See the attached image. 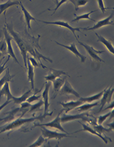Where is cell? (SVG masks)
Masks as SVG:
<instances>
[{"mask_svg":"<svg viewBox=\"0 0 114 147\" xmlns=\"http://www.w3.org/2000/svg\"><path fill=\"white\" fill-rule=\"evenodd\" d=\"M52 114V113H48L47 114H44L43 116H39L30 118H18V119L13 121L12 123L8 124V125L5 126V127H3L2 128H0L1 129V131H0V134L4 133L5 131H11L16 128H18V127H20L25 124L34 122V121L36 120H40V121H42L43 119L46 116H51Z\"/></svg>","mask_w":114,"mask_h":147,"instance_id":"1","label":"cell"},{"mask_svg":"<svg viewBox=\"0 0 114 147\" xmlns=\"http://www.w3.org/2000/svg\"><path fill=\"white\" fill-rule=\"evenodd\" d=\"M5 26L6 29H7L8 32L11 35V36L13 38V39L15 40L16 43L18 45L19 49L20 50L21 54L22 55V57H23V61H24V66L25 68H27V44L24 42V40L21 39V37L20 36L18 33L16 32L13 30V28L12 26H11L10 25L8 24L6 22Z\"/></svg>","mask_w":114,"mask_h":147,"instance_id":"2","label":"cell"},{"mask_svg":"<svg viewBox=\"0 0 114 147\" xmlns=\"http://www.w3.org/2000/svg\"><path fill=\"white\" fill-rule=\"evenodd\" d=\"M42 127L41 131H42V136L44 138H47V140L50 139H57L58 140H61L62 138L65 137H69V135L65 133H58L54 131L50 130L46 128L45 126H40Z\"/></svg>","mask_w":114,"mask_h":147,"instance_id":"3","label":"cell"},{"mask_svg":"<svg viewBox=\"0 0 114 147\" xmlns=\"http://www.w3.org/2000/svg\"><path fill=\"white\" fill-rule=\"evenodd\" d=\"M78 43L80 44L81 46H83V47H84V49H86V51H87V53H88V54L92 57V58L96 61L97 62H102V63H105V61L101 58L99 55H100L101 54H103L105 53L104 51H97L96 49H95L92 46L88 45V44H85L83 42H81L79 40H78Z\"/></svg>","mask_w":114,"mask_h":147,"instance_id":"4","label":"cell"},{"mask_svg":"<svg viewBox=\"0 0 114 147\" xmlns=\"http://www.w3.org/2000/svg\"><path fill=\"white\" fill-rule=\"evenodd\" d=\"M63 110H61L60 111V113L58 114V116L55 118L53 121H50L49 123H45V124H36V126H45V127H52V128H56L59 131H61L62 133H65L66 134L69 133L66 131L63 128L62 126H61V114H62Z\"/></svg>","mask_w":114,"mask_h":147,"instance_id":"5","label":"cell"},{"mask_svg":"<svg viewBox=\"0 0 114 147\" xmlns=\"http://www.w3.org/2000/svg\"><path fill=\"white\" fill-rule=\"evenodd\" d=\"M3 32H4V36H5V40L6 42V45H7V52L10 57H11L15 61L18 63L19 65L20 66V64L18 61L17 57L15 56V54L14 53L13 49V47L11 46V41L13 39L10 35H9V32H8L7 29H6V26L5 25L4 28H3Z\"/></svg>","mask_w":114,"mask_h":147,"instance_id":"6","label":"cell"},{"mask_svg":"<svg viewBox=\"0 0 114 147\" xmlns=\"http://www.w3.org/2000/svg\"><path fill=\"white\" fill-rule=\"evenodd\" d=\"M39 21L42 22V23L45 24L54 25H57V26L65 27L66 28H68V30H71L72 32V33L74 34V37H76V39L78 40L77 36H76V32H80V29H81L80 28H74V27H72L68 23V22H64V21H55V22H47V21H43V20H39Z\"/></svg>","mask_w":114,"mask_h":147,"instance_id":"7","label":"cell"},{"mask_svg":"<svg viewBox=\"0 0 114 147\" xmlns=\"http://www.w3.org/2000/svg\"><path fill=\"white\" fill-rule=\"evenodd\" d=\"M113 17V13L112 12L111 15L109 16L108 17H107L106 18H104L102 20H100L99 22H98L97 23L94 25L93 27H87V28H80L81 29H83L84 30H95L97 29H99V28H102L104 26H107V25H113V22L111 21L112 18Z\"/></svg>","mask_w":114,"mask_h":147,"instance_id":"8","label":"cell"},{"mask_svg":"<svg viewBox=\"0 0 114 147\" xmlns=\"http://www.w3.org/2000/svg\"><path fill=\"white\" fill-rule=\"evenodd\" d=\"M87 116H88V114L87 113H82L79 114H63V116L61 117V123H67L68 121H71L73 120H77V119H83L85 121H88L89 119L87 117Z\"/></svg>","mask_w":114,"mask_h":147,"instance_id":"9","label":"cell"},{"mask_svg":"<svg viewBox=\"0 0 114 147\" xmlns=\"http://www.w3.org/2000/svg\"><path fill=\"white\" fill-rule=\"evenodd\" d=\"M60 95H73L76 97L77 98H80L81 96L79 94L78 92L76 91L72 87L71 85L69 84V83L66 80L64 85H62V87L60 89Z\"/></svg>","mask_w":114,"mask_h":147,"instance_id":"10","label":"cell"},{"mask_svg":"<svg viewBox=\"0 0 114 147\" xmlns=\"http://www.w3.org/2000/svg\"><path fill=\"white\" fill-rule=\"evenodd\" d=\"M113 92H114V89L112 86L110 87V88H109L108 89H105L102 96V98L101 99V102H100L101 107L99 110V112H101L103 110L104 106H105L107 103L110 102V100H111L112 97V95L113 94Z\"/></svg>","mask_w":114,"mask_h":147,"instance_id":"11","label":"cell"},{"mask_svg":"<svg viewBox=\"0 0 114 147\" xmlns=\"http://www.w3.org/2000/svg\"><path fill=\"white\" fill-rule=\"evenodd\" d=\"M50 82H47L45 84V88L43 90L42 94V97L43 98L44 105V114L48 113L47 111L49 108V88L50 87Z\"/></svg>","mask_w":114,"mask_h":147,"instance_id":"12","label":"cell"},{"mask_svg":"<svg viewBox=\"0 0 114 147\" xmlns=\"http://www.w3.org/2000/svg\"><path fill=\"white\" fill-rule=\"evenodd\" d=\"M55 42L57 44H58V45L61 46H62L63 47H64V48L67 49L69 51H71V52L72 54H74V56H76L77 57H80L81 63H84L85 61V60H86L87 57L83 56V54H81L80 52H79V51L77 49V48H76V44H75L72 43V44H71L70 46H66V45H64V44H62L61 43L57 42V41H55Z\"/></svg>","mask_w":114,"mask_h":147,"instance_id":"13","label":"cell"},{"mask_svg":"<svg viewBox=\"0 0 114 147\" xmlns=\"http://www.w3.org/2000/svg\"><path fill=\"white\" fill-rule=\"evenodd\" d=\"M49 70L50 73L44 77L47 82H53L55 79L60 77L61 75L69 76L68 73L65 72L64 71H62V70H58L52 68H50Z\"/></svg>","mask_w":114,"mask_h":147,"instance_id":"14","label":"cell"},{"mask_svg":"<svg viewBox=\"0 0 114 147\" xmlns=\"http://www.w3.org/2000/svg\"><path fill=\"white\" fill-rule=\"evenodd\" d=\"M79 123H80V122H79ZM80 123L81 124V126H83V129H81V130H80V131H78L75 132V133H77V132H79V131H83L89 132V133H90L91 134H92V135H95V136H98V137H99V138H100L101 139H102V140H103V141L105 143V144H107V142H108V140H110V142H112V140H111V139L107 138V136H103L102 135H101V134H100V133H97V132L96 131L95 129H93V128H91V127L88 126V125H87V124H84L81 123Z\"/></svg>","mask_w":114,"mask_h":147,"instance_id":"15","label":"cell"},{"mask_svg":"<svg viewBox=\"0 0 114 147\" xmlns=\"http://www.w3.org/2000/svg\"><path fill=\"white\" fill-rule=\"evenodd\" d=\"M59 104L64 108L63 110L66 111V113H68L69 111L74 109H76L77 107L80 106L81 104H84V102L79 100L76 101H69L68 102H60Z\"/></svg>","mask_w":114,"mask_h":147,"instance_id":"16","label":"cell"},{"mask_svg":"<svg viewBox=\"0 0 114 147\" xmlns=\"http://www.w3.org/2000/svg\"><path fill=\"white\" fill-rule=\"evenodd\" d=\"M66 78H67V76H63L62 78H57L56 79H55L54 80L53 82V88H54V90L55 92V94L54 95L53 98H56V96L58 94V92H59L60 89L61 88V87H62V85H64L65 81L66 80Z\"/></svg>","mask_w":114,"mask_h":147,"instance_id":"17","label":"cell"},{"mask_svg":"<svg viewBox=\"0 0 114 147\" xmlns=\"http://www.w3.org/2000/svg\"><path fill=\"white\" fill-rule=\"evenodd\" d=\"M3 96H6L7 98V100H12L13 97L10 92V89H9V82H6L3 85L2 88L0 90V100Z\"/></svg>","mask_w":114,"mask_h":147,"instance_id":"18","label":"cell"},{"mask_svg":"<svg viewBox=\"0 0 114 147\" xmlns=\"http://www.w3.org/2000/svg\"><path fill=\"white\" fill-rule=\"evenodd\" d=\"M20 5L21 6V10L23 13V15L25 17V22H26L27 26L28 27V29H31V26H30V22L32 20H37L36 18H34V17H32L29 12L27 11V9L25 8V6L23 5V4L21 2H20Z\"/></svg>","mask_w":114,"mask_h":147,"instance_id":"19","label":"cell"},{"mask_svg":"<svg viewBox=\"0 0 114 147\" xmlns=\"http://www.w3.org/2000/svg\"><path fill=\"white\" fill-rule=\"evenodd\" d=\"M27 73H28V80L31 84L32 90H34V68L31 65L29 61H27Z\"/></svg>","mask_w":114,"mask_h":147,"instance_id":"20","label":"cell"},{"mask_svg":"<svg viewBox=\"0 0 114 147\" xmlns=\"http://www.w3.org/2000/svg\"><path fill=\"white\" fill-rule=\"evenodd\" d=\"M95 35L98 37V41L99 42H102L104 46L106 47V48L108 49L110 53H111L112 54H114V49L112 44L111 43L110 40L106 39L105 37H103L102 36H100V35L98 34L97 33H95Z\"/></svg>","mask_w":114,"mask_h":147,"instance_id":"21","label":"cell"},{"mask_svg":"<svg viewBox=\"0 0 114 147\" xmlns=\"http://www.w3.org/2000/svg\"><path fill=\"white\" fill-rule=\"evenodd\" d=\"M20 5V1H11V0H8L5 3L3 4H0V15H1L3 12H5L6 9L9 8L13 6H17Z\"/></svg>","mask_w":114,"mask_h":147,"instance_id":"22","label":"cell"},{"mask_svg":"<svg viewBox=\"0 0 114 147\" xmlns=\"http://www.w3.org/2000/svg\"><path fill=\"white\" fill-rule=\"evenodd\" d=\"M105 90L102 91V92H100V93H98L95 95H92V96H90L88 97H80V100L83 101L84 103H91L92 102L99 100V99H100L101 97H102Z\"/></svg>","mask_w":114,"mask_h":147,"instance_id":"23","label":"cell"},{"mask_svg":"<svg viewBox=\"0 0 114 147\" xmlns=\"http://www.w3.org/2000/svg\"><path fill=\"white\" fill-rule=\"evenodd\" d=\"M31 93H32V89H30V90H28L27 92L24 93V94H23L21 96L19 97H16L13 96V98H12V100L14 102L15 104H20L22 103V102H25L27 100V98L30 96Z\"/></svg>","mask_w":114,"mask_h":147,"instance_id":"24","label":"cell"},{"mask_svg":"<svg viewBox=\"0 0 114 147\" xmlns=\"http://www.w3.org/2000/svg\"><path fill=\"white\" fill-rule=\"evenodd\" d=\"M97 11V10H93V11H91L89 13H84V14H82V15H74L76 16V17L73 19L71 21V22H79L81 20H83V19H87V20H91L93 22H95V20H93L92 18H91L90 17V15L93 13L94 12H96Z\"/></svg>","mask_w":114,"mask_h":147,"instance_id":"25","label":"cell"},{"mask_svg":"<svg viewBox=\"0 0 114 147\" xmlns=\"http://www.w3.org/2000/svg\"><path fill=\"white\" fill-rule=\"evenodd\" d=\"M99 104L98 102H95V103H84V104H81L80 106L77 107L76 108V110L78 111H80V112H84V111H87L90 110V109H91L92 107H95V106H97V105Z\"/></svg>","mask_w":114,"mask_h":147,"instance_id":"26","label":"cell"},{"mask_svg":"<svg viewBox=\"0 0 114 147\" xmlns=\"http://www.w3.org/2000/svg\"><path fill=\"white\" fill-rule=\"evenodd\" d=\"M74 6V9L76 11H78L80 6H85L90 0H69Z\"/></svg>","mask_w":114,"mask_h":147,"instance_id":"27","label":"cell"},{"mask_svg":"<svg viewBox=\"0 0 114 147\" xmlns=\"http://www.w3.org/2000/svg\"><path fill=\"white\" fill-rule=\"evenodd\" d=\"M43 105H44L43 100H40V101L37 102L36 104H35L34 105H31L30 107H29V109H28V112H29V113H34V112H37L38 111H39L40 107H42Z\"/></svg>","mask_w":114,"mask_h":147,"instance_id":"28","label":"cell"},{"mask_svg":"<svg viewBox=\"0 0 114 147\" xmlns=\"http://www.w3.org/2000/svg\"><path fill=\"white\" fill-rule=\"evenodd\" d=\"M94 128H95V129L96 130V131L97 133L101 134V135H102V133H103L110 132V131H111V130H112V129H110V128H109V129L105 128V127H103V126H102V124H99L98 126H95Z\"/></svg>","mask_w":114,"mask_h":147,"instance_id":"29","label":"cell"},{"mask_svg":"<svg viewBox=\"0 0 114 147\" xmlns=\"http://www.w3.org/2000/svg\"><path fill=\"white\" fill-rule=\"evenodd\" d=\"M0 37H1V34H0ZM0 52H1L3 55L8 54L7 52V45L5 40L3 39V40H0Z\"/></svg>","mask_w":114,"mask_h":147,"instance_id":"30","label":"cell"},{"mask_svg":"<svg viewBox=\"0 0 114 147\" xmlns=\"http://www.w3.org/2000/svg\"><path fill=\"white\" fill-rule=\"evenodd\" d=\"M9 81H11V77L10 76V75H9V70L8 69L7 71H6L5 75L3 76L1 80H0V88H1L6 82H9Z\"/></svg>","mask_w":114,"mask_h":147,"instance_id":"31","label":"cell"},{"mask_svg":"<svg viewBox=\"0 0 114 147\" xmlns=\"http://www.w3.org/2000/svg\"><path fill=\"white\" fill-rule=\"evenodd\" d=\"M46 141V140H45V138H44L42 135H40L39 138H37L36 141L34 143H33L32 144H31L29 146H30V147H32V146H40L42 145L43 143Z\"/></svg>","mask_w":114,"mask_h":147,"instance_id":"32","label":"cell"},{"mask_svg":"<svg viewBox=\"0 0 114 147\" xmlns=\"http://www.w3.org/2000/svg\"><path fill=\"white\" fill-rule=\"evenodd\" d=\"M113 111V109L112 111V112H109V113H107L105 114H103V115H102V116H100L99 117V119H98V121H97L98 124H102L107 119V118H108L109 116H111V114H112Z\"/></svg>","mask_w":114,"mask_h":147,"instance_id":"33","label":"cell"},{"mask_svg":"<svg viewBox=\"0 0 114 147\" xmlns=\"http://www.w3.org/2000/svg\"><path fill=\"white\" fill-rule=\"evenodd\" d=\"M40 98V96H37V95H34L32 96H30V97H28L27 99V102H28V103H32L33 102L35 101H37V100H39V99Z\"/></svg>","mask_w":114,"mask_h":147,"instance_id":"34","label":"cell"},{"mask_svg":"<svg viewBox=\"0 0 114 147\" xmlns=\"http://www.w3.org/2000/svg\"><path fill=\"white\" fill-rule=\"evenodd\" d=\"M98 4H99V6L100 9L102 10V13H105L107 9H109V8H105V5H104V3L103 0H97Z\"/></svg>","mask_w":114,"mask_h":147,"instance_id":"35","label":"cell"},{"mask_svg":"<svg viewBox=\"0 0 114 147\" xmlns=\"http://www.w3.org/2000/svg\"><path fill=\"white\" fill-rule=\"evenodd\" d=\"M28 59L29 61H30V63H32L31 65H32L33 67H34V68H36V67H39L40 66V65L39 63H38L37 62V61L34 58H33V57H28Z\"/></svg>","mask_w":114,"mask_h":147,"instance_id":"36","label":"cell"},{"mask_svg":"<svg viewBox=\"0 0 114 147\" xmlns=\"http://www.w3.org/2000/svg\"><path fill=\"white\" fill-rule=\"evenodd\" d=\"M68 1H69V0H61V1H60L59 2H58V4L56 5V8H55L54 9V13H53L52 14V15L55 13L56 11H57V9H58V8L60 7V6H61L62 4H64V3L67 2Z\"/></svg>","mask_w":114,"mask_h":147,"instance_id":"37","label":"cell"},{"mask_svg":"<svg viewBox=\"0 0 114 147\" xmlns=\"http://www.w3.org/2000/svg\"><path fill=\"white\" fill-rule=\"evenodd\" d=\"M9 57H10V56L9 55V57H8V59H7V60L6 61V62L4 63V64H3L2 65H0V75H1V73L5 71V69L7 68V67H5V66H6V63H7V62H8V61L9 60Z\"/></svg>","mask_w":114,"mask_h":147,"instance_id":"38","label":"cell"},{"mask_svg":"<svg viewBox=\"0 0 114 147\" xmlns=\"http://www.w3.org/2000/svg\"><path fill=\"white\" fill-rule=\"evenodd\" d=\"M11 100H6V101H5L1 105H0V111H1L2 109H4L8 104L11 103Z\"/></svg>","mask_w":114,"mask_h":147,"instance_id":"39","label":"cell"},{"mask_svg":"<svg viewBox=\"0 0 114 147\" xmlns=\"http://www.w3.org/2000/svg\"><path fill=\"white\" fill-rule=\"evenodd\" d=\"M113 104H114V102H113V101H112V103H111V104H110L109 106L108 107H107V108H105V109L104 110H107V109H110V108H112V109H113Z\"/></svg>","mask_w":114,"mask_h":147,"instance_id":"40","label":"cell"},{"mask_svg":"<svg viewBox=\"0 0 114 147\" xmlns=\"http://www.w3.org/2000/svg\"><path fill=\"white\" fill-rule=\"evenodd\" d=\"M107 125L110 126V127H111V129H112V130H113V122H112L111 124H107Z\"/></svg>","mask_w":114,"mask_h":147,"instance_id":"41","label":"cell"},{"mask_svg":"<svg viewBox=\"0 0 114 147\" xmlns=\"http://www.w3.org/2000/svg\"><path fill=\"white\" fill-rule=\"evenodd\" d=\"M52 1H54V3L56 5L58 4V2H59V0H52Z\"/></svg>","mask_w":114,"mask_h":147,"instance_id":"42","label":"cell"},{"mask_svg":"<svg viewBox=\"0 0 114 147\" xmlns=\"http://www.w3.org/2000/svg\"><path fill=\"white\" fill-rule=\"evenodd\" d=\"M3 54H2L1 52H0V57H1L3 56Z\"/></svg>","mask_w":114,"mask_h":147,"instance_id":"43","label":"cell"},{"mask_svg":"<svg viewBox=\"0 0 114 147\" xmlns=\"http://www.w3.org/2000/svg\"><path fill=\"white\" fill-rule=\"evenodd\" d=\"M29 1H32V0H29Z\"/></svg>","mask_w":114,"mask_h":147,"instance_id":"44","label":"cell"},{"mask_svg":"<svg viewBox=\"0 0 114 147\" xmlns=\"http://www.w3.org/2000/svg\"><path fill=\"white\" fill-rule=\"evenodd\" d=\"M0 1H2V0H0Z\"/></svg>","mask_w":114,"mask_h":147,"instance_id":"45","label":"cell"}]
</instances>
